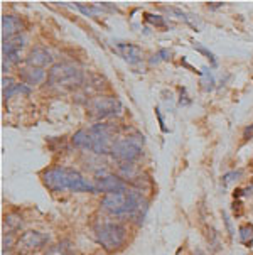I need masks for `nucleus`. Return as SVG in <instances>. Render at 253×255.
I'll return each mask as SVG.
<instances>
[{
    "mask_svg": "<svg viewBox=\"0 0 253 255\" xmlns=\"http://www.w3.org/2000/svg\"><path fill=\"white\" fill-rule=\"evenodd\" d=\"M115 49H117V53L122 56L127 63L137 64V63L142 61L144 53L137 44H130V42H117V44H115Z\"/></svg>",
    "mask_w": 253,
    "mask_h": 255,
    "instance_id": "obj_11",
    "label": "nucleus"
},
{
    "mask_svg": "<svg viewBox=\"0 0 253 255\" xmlns=\"http://www.w3.org/2000/svg\"><path fill=\"white\" fill-rule=\"evenodd\" d=\"M49 242V235L48 233H41V232H25L17 239V252L22 255H29L32 252H36L37 249H41L42 245H46Z\"/></svg>",
    "mask_w": 253,
    "mask_h": 255,
    "instance_id": "obj_8",
    "label": "nucleus"
},
{
    "mask_svg": "<svg viewBox=\"0 0 253 255\" xmlns=\"http://www.w3.org/2000/svg\"><path fill=\"white\" fill-rule=\"evenodd\" d=\"M24 47V37L17 34L14 37L3 39V56L7 63H20V49Z\"/></svg>",
    "mask_w": 253,
    "mask_h": 255,
    "instance_id": "obj_9",
    "label": "nucleus"
},
{
    "mask_svg": "<svg viewBox=\"0 0 253 255\" xmlns=\"http://www.w3.org/2000/svg\"><path fill=\"white\" fill-rule=\"evenodd\" d=\"M142 206L147 208V203L144 201L142 194L139 191H132V189L105 194L101 200V208L106 210L111 215H125V213H135V211L140 213Z\"/></svg>",
    "mask_w": 253,
    "mask_h": 255,
    "instance_id": "obj_2",
    "label": "nucleus"
},
{
    "mask_svg": "<svg viewBox=\"0 0 253 255\" xmlns=\"http://www.w3.org/2000/svg\"><path fill=\"white\" fill-rule=\"evenodd\" d=\"M201 75V85H203V90L204 92H213L214 90V76L213 73L208 70V68H203V70L199 71Z\"/></svg>",
    "mask_w": 253,
    "mask_h": 255,
    "instance_id": "obj_18",
    "label": "nucleus"
},
{
    "mask_svg": "<svg viewBox=\"0 0 253 255\" xmlns=\"http://www.w3.org/2000/svg\"><path fill=\"white\" fill-rule=\"evenodd\" d=\"M3 225H5L7 228V233H12V232H17L22 228V217H19L17 213H8L5 215V218H3Z\"/></svg>",
    "mask_w": 253,
    "mask_h": 255,
    "instance_id": "obj_16",
    "label": "nucleus"
},
{
    "mask_svg": "<svg viewBox=\"0 0 253 255\" xmlns=\"http://www.w3.org/2000/svg\"><path fill=\"white\" fill-rule=\"evenodd\" d=\"M84 73L80 66L71 63H58L48 73V85L59 88H75L83 85Z\"/></svg>",
    "mask_w": 253,
    "mask_h": 255,
    "instance_id": "obj_3",
    "label": "nucleus"
},
{
    "mask_svg": "<svg viewBox=\"0 0 253 255\" xmlns=\"http://www.w3.org/2000/svg\"><path fill=\"white\" fill-rule=\"evenodd\" d=\"M93 139V152L95 154H111V147L115 140H111V128L106 124H95L88 128Z\"/></svg>",
    "mask_w": 253,
    "mask_h": 255,
    "instance_id": "obj_7",
    "label": "nucleus"
},
{
    "mask_svg": "<svg viewBox=\"0 0 253 255\" xmlns=\"http://www.w3.org/2000/svg\"><path fill=\"white\" fill-rule=\"evenodd\" d=\"M31 86H27V85H24V83H15V85H12L10 88H7V90H3V98L5 100H10L14 95H31Z\"/></svg>",
    "mask_w": 253,
    "mask_h": 255,
    "instance_id": "obj_17",
    "label": "nucleus"
},
{
    "mask_svg": "<svg viewBox=\"0 0 253 255\" xmlns=\"http://www.w3.org/2000/svg\"><path fill=\"white\" fill-rule=\"evenodd\" d=\"M154 59H151V64H157L159 61H167L170 59V51L169 49H161L156 56H152Z\"/></svg>",
    "mask_w": 253,
    "mask_h": 255,
    "instance_id": "obj_24",
    "label": "nucleus"
},
{
    "mask_svg": "<svg viewBox=\"0 0 253 255\" xmlns=\"http://www.w3.org/2000/svg\"><path fill=\"white\" fill-rule=\"evenodd\" d=\"M44 255H75V254H73V249L68 242H59V244L53 245Z\"/></svg>",
    "mask_w": 253,
    "mask_h": 255,
    "instance_id": "obj_19",
    "label": "nucleus"
},
{
    "mask_svg": "<svg viewBox=\"0 0 253 255\" xmlns=\"http://www.w3.org/2000/svg\"><path fill=\"white\" fill-rule=\"evenodd\" d=\"M123 110L122 102L117 97H96L88 103V112L96 119H108L120 115Z\"/></svg>",
    "mask_w": 253,
    "mask_h": 255,
    "instance_id": "obj_6",
    "label": "nucleus"
},
{
    "mask_svg": "<svg viewBox=\"0 0 253 255\" xmlns=\"http://www.w3.org/2000/svg\"><path fill=\"white\" fill-rule=\"evenodd\" d=\"M71 142L75 144L76 147H80V149H84V150H91L93 149V139H91V133L89 130H84V128H81L73 135Z\"/></svg>",
    "mask_w": 253,
    "mask_h": 255,
    "instance_id": "obj_15",
    "label": "nucleus"
},
{
    "mask_svg": "<svg viewBox=\"0 0 253 255\" xmlns=\"http://www.w3.org/2000/svg\"><path fill=\"white\" fill-rule=\"evenodd\" d=\"M46 78V71L41 70V68H24L20 70V80L24 81L25 85H39L42 80Z\"/></svg>",
    "mask_w": 253,
    "mask_h": 255,
    "instance_id": "obj_14",
    "label": "nucleus"
},
{
    "mask_svg": "<svg viewBox=\"0 0 253 255\" xmlns=\"http://www.w3.org/2000/svg\"><path fill=\"white\" fill-rule=\"evenodd\" d=\"M252 137H253V124L250 125V127H247L245 128V132H243V139H252Z\"/></svg>",
    "mask_w": 253,
    "mask_h": 255,
    "instance_id": "obj_29",
    "label": "nucleus"
},
{
    "mask_svg": "<svg viewBox=\"0 0 253 255\" xmlns=\"http://www.w3.org/2000/svg\"><path fill=\"white\" fill-rule=\"evenodd\" d=\"M223 220H225L226 230H228L230 237L233 239V237H235V230H233V225H231V220H230V217H228V213H226V211H223Z\"/></svg>",
    "mask_w": 253,
    "mask_h": 255,
    "instance_id": "obj_26",
    "label": "nucleus"
},
{
    "mask_svg": "<svg viewBox=\"0 0 253 255\" xmlns=\"http://www.w3.org/2000/svg\"><path fill=\"white\" fill-rule=\"evenodd\" d=\"M145 22L156 25V27H166V19L161 15H154V14H145Z\"/></svg>",
    "mask_w": 253,
    "mask_h": 255,
    "instance_id": "obj_23",
    "label": "nucleus"
},
{
    "mask_svg": "<svg viewBox=\"0 0 253 255\" xmlns=\"http://www.w3.org/2000/svg\"><path fill=\"white\" fill-rule=\"evenodd\" d=\"M76 8L78 10L83 12L86 17H93L95 14H98V12H101V7H96V5H83V3H76Z\"/></svg>",
    "mask_w": 253,
    "mask_h": 255,
    "instance_id": "obj_22",
    "label": "nucleus"
},
{
    "mask_svg": "<svg viewBox=\"0 0 253 255\" xmlns=\"http://www.w3.org/2000/svg\"><path fill=\"white\" fill-rule=\"evenodd\" d=\"M240 240L243 244H252L253 242V225H243L240 228Z\"/></svg>",
    "mask_w": 253,
    "mask_h": 255,
    "instance_id": "obj_21",
    "label": "nucleus"
},
{
    "mask_svg": "<svg viewBox=\"0 0 253 255\" xmlns=\"http://www.w3.org/2000/svg\"><path fill=\"white\" fill-rule=\"evenodd\" d=\"M194 49L198 51V53H201V54H204L206 58L209 59V63H211V66L213 68H218V59H216V56H214L211 51L208 49V47H204L203 44H199V42H196L194 44Z\"/></svg>",
    "mask_w": 253,
    "mask_h": 255,
    "instance_id": "obj_20",
    "label": "nucleus"
},
{
    "mask_svg": "<svg viewBox=\"0 0 253 255\" xmlns=\"http://www.w3.org/2000/svg\"><path fill=\"white\" fill-rule=\"evenodd\" d=\"M53 61V58H51L49 51L44 49V47H34L31 53L27 54V58H25V63H27V66L31 68H44L51 64Z\"/></svg>",
    "mask_w": 253,
    "mask_h": 255,
    "instance_id": "obj_12",
    "label": "nucleus"
},
{
    "mask_svg": "<svg viewBox=\"0 0 253 255\" xmlns=\"http://www.w3.org/2000/svg\"><path fill=\"white\" fill-rule=\"evenodd\" d=\"M218 7H223V2H213V5H209V8H218Z\"/></svg>",
    "mask_w": 253,
    "mask_h": 255,
    "instance_id": "obj_30",
    "label": "nucleus"
},
{
    "mask_svg": "<svg viewBox=\"0 0 253 255\" xmlns=\"http://www.w3.org/2000/svg\"><path fill=\"white\" fill-rule=\"evenodd\" d=\"M142 144L144 140H140V137L118 139L111 147V155L120 162H134L142 155Z\"/></svg>",
    "mask_w": 253,
    "mask_h": 255,
    "instance_id": "obj_5",
    "label": "nucleus"
},
{
    "mask_svg": "<svg viewBox=\"0 0 253 255\" xmlns=\"http://www.w3.org/2000/svg\"><path fill=\"white\" fill-rule=\"evenodd\" d=\"M156 115H157L159 125H161V130L167 132V127H166V122H164V117H162V114H161V109H156Z\"/></svg>",
    "mask_w": 253,
    "mask_h": 255,
    "instance_id": "obj_28",
    "label": "nucleus"
},
{
    "mask_svg": "<svg viewBox=\"0 0 253 255\" xmlns=\"http://www.w3.org/2000/svg\"><path fill=\"white\" fill-rule=\"evenodd\" d=\"M95 239L106 252L120 250L127 242V228L122 223H101L95 230Z\"/></svg>",
    "mask_w": 253,
    "mask_h": 255,
    "instance_id": "obj_4",
    "label": "nucleus"
},
{
    "mask_svg": "<svg viewBox=\"0 0 253 255\" xmlns=\"http://www.w3.org/2000/svg\"><path fill=\"white\" fill-rule=\"evenodd\" d=\"M20 29H22V22H20L19 17H15V15H3L2 17L3 39L14 37V36H17V34H20Z\"/></svg>",
    "mask_w": 253,
    "mask_h": 255,
    "instance_id": "obj_13",
    "label": "nucleus"
},
{
    "mask_svg": "<svg viewBox=\"0 0 253 255\" xmlns=\"http://www.w3.org/2000/svg\"><path fill=\"white\" fill-rule=\"evenodd\" d=\"M242 178V171H231V172H226L225 176H223V184H228L230 181H235Z\"/></svg>",
    "mask_w": 253,
    "mask_h": 255,
    "instance_id": "obj_25",
    "label": "nucleus"
},
{
    "mask_svg": "<svg viewBox=\"0 0 253 255\" xmlns=\"http://www.w3.org/2000/svg\"><path fill=\"white\" fill-rule=\"evenodd\" d=\"M12 242H14V233H5V237H3V252L10 250Z\"/></svg>",
    "mask_w": 253,
    "mask_h": 255,
    "instance_id": "obj_27",
    "label": "nucleus"
},
{
    "mask_svg": "<svg viewBox=\"0 0 253 255\" xmlns=\"http://www.w3.org/2000/svg\"><path fill=\"white\" fill-rule=\"evenodd\" d=\"M127 189V184L125 181L118 176H113V174H106L103 178L96 179V191L100 193H120V191H125Z\"/></svg>",
    "mask_w": 253,
    "mask_h": 255,
    "instance_id": "obj_10",
    "label": "nucleus"
},
{
    "mask_svg": "<svg viewBox=\"0 0 253 255\" xmlns=\"http://www.w3.org/2000/svg\"><path fill=\"white\" fill-rule=\"evenodd\" d=\"M42 181H44L46 188L54 193L61 191H75V193H96V186L88 183L83 176L80 174L73 167H63L56 166L51 169L42 171Z\"/></svg>",
    "mask_w": 253,
    "mask_h": 255,
    "instance_id": "obj_1",
    "label": "nucleus"
}]
</instances>
